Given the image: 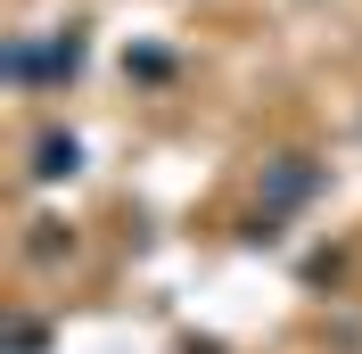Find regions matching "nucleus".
Wrapping results in <instances>:
<instances>
[{
  "label": "nucleus",
  "instance_id": "1",
  "mask_svg": "<svg viewBox=\"0 0 362 354\" xmlns=\"http://www.w3.org/2000/svg\"><path fill=\"white\" fill-rule=\"evenodd\" d=\"M74 165H83V149H74L66 132H49L42 149H33V173H42V181H58V173H74Z\"/></svg>",
  "mask_w": 362,
  "mask_h": 354
}]
</instances>
